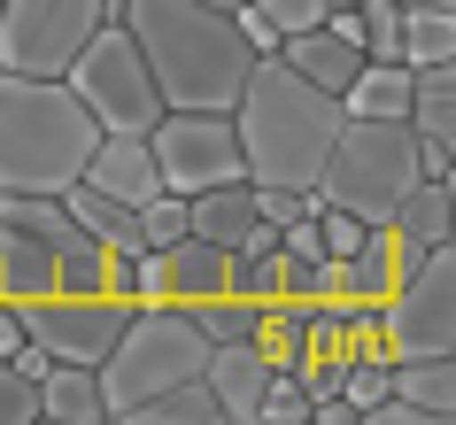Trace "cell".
Listing matches in <instances>:
<instances>
[{
    "instance_id": "cell-25",
    "label": "cell",
    "mask_w": 456,
    "mask_h": 425,
    "mask_svg": "<svg viewBox=\"0 0 456 425\" xmlns=\"http://www.w3.org/2000/svg\"><path fill=\"white\" fill-rule=\"evenodd\" d=\"M395 62L426 70V62H456V8H403V47Z\"/></svg>"
},
{
    "instance_id": "cell-31",
    "label": "cell",
    "mask_w": 456,
    "mask_h": 425,
    "mask_svg": "<svg viewBox=\"0 0 456 425\" xmlns=\"http://www.w3.org/2000/svg\"><path fill=\"white\" fill-rule=\"evenodd\" d=\"M16 340H24V317H16V302H0V356L16 348Z\"/></svg>"
},
{
    "instance_id": "cell-33",
    "label": "cell",
    "mask_w": 456,
    "mask_h": 425,
    "mask_svg": "<svg viewBox=\"0 0 456 425\" xmlns=\"http://www.w3.org/2000/svg\"><path fill=\"white\" fill-rule=\"evenodd\" d=\"M209 8H224V16H232V8H248V0H209Z\"/></svg>"
},
{
    "instance_id": "cell-27",
    "label": "cell",
    "mask_w": 456,
    "mask_h": 425,
    "mask_svg": "<svg viewBox=\"0 0 456 425\" xmlns=\"http://www.w3.org/2000/svg\"><path fill=\"white\" fill-rule=\"evenodd\" d=\"M178 233H186V193H155V201H140V240H147V248H170Z\"/></svg>"
},
{
    "instance_id": "cell-21",
    "label": "cell",
    "mask_w": 456,
    "mask_h": 425,
    "mask_svg": "<svg viewBox=\"0 0 456 425\" xmlns=\"http://www.w3.org/2000/svg\"><path fill=\"white\" fill-rule=\"evenodd\" d=\"M39 418H47V425H109V418H101L94 364H54V372L39 379Z\"/></svg>"
},
{
    "instance_id": "cell-11",
    "label": "cell",
    "mask_w": 456,
    "mask_h": 425,
    "mask_svg": "<svg viewBox=\"0 0 456 425\" xmlns=\"http://www.w3.org/2000/svg\"><path fill=\"white\" fill-rule=\"evenodd\" d=\"M77 186L109 193V201H155L163 193V170H155V147H147V132H101L94 155H86V178Z\"/></svg>"
},
{
    "instance_id": "cell-18",
    "label": "cell",
    "mask_w": 456,
    "mask_h": 425,
    "mask_svg": "<svg viewBox=\"0 0 456 425\" xmlns=\"http://www.w3.org/2000/svg\"><path fill=\"white\" fill-rule=\"evenodd\" d=\"M186 233L216 240V248H240V240L256 233V186H248V178H224V186H209V193H186Z\"/></svg>"
},
{
    "instance_id": "cell-3",
    "label": "cell",
    "mask_w": 456,
    "mask_h": 425,
    "mask_svg": "<svg viewBox=\"0 0 456 425\" xmlns=\"http://www.w3.org/2000/svg\"><path fill=\"white\" fill-rule=\"evenodd\" d=\"M101 124L62 78L0 70V193H70Z\"/></svg>"
},
{
    "instance_id": "cell-29",
    "label": "cell",
    "mask_w": 456,
    "mask_h": 425,
    "mask_svg": "<svg viewBox=\"0 0 456 425\" xmlns=\"http://www.w3.org/2000/svg\"><path fill=\"white\" fill-rule=\"evenodd\" d=\"M39 418V387L24 372H8V356H0V425H31Z\"/></svg>"
},
{
    "instance_id": "cell-8",
    "label": "cell",
    "mask_w": 456,
    "mask_h": 425,
    "mask_svg": "<svg viewBox=\"0 0 456 425\" xmlns=\"http://www.w3.org/2000/svg\"><path fill=\"white\" fill-rule=\"evenodd\" d=\"M379 332H387V356H456V248L449 240L410 256V271L379 302Z\"/></svg>"
},
{
    "instance_id": "cell-5",
    "label": "cell",
    "mask_w": 456,
    "mask_h": 425,
    "mask_svg": "<svg viewBox=\"0 0 456 425\" xmlns=\"http://www.w3.org/2000/svg\"><path fill=\"white\" fill-rule=\"evenodd\" d=\"M418 178H426V170H418V132H410L403 117H348L310 193L325 201V209H348V217H363V225H387V209H395Z\"/></svg>"
},
{
    "instance_id": "cell-15",
    "label": "cell",
    "mask_w": 456,
    "mask_h": 425,
    "mask_svg": "<svg viewBox=\"0 0 456 425\" xmlns=\"http://www.w3.org/2000/svg\"><path fill=\"white\" fill-rule=\"evenodd\" d=\"M47 294H62V279H54V248L39 233H24V225H0V302H47Z\"/></svg>"
},
{
    "instance_id": "cell-1",
    "label": "cell",
    "mask_w": 456,
    "mask_h": 425,
    "mask_svg": "<svg viewBox=\"0 0 456 425\" xmlns=\"http://www.w3.org/2000/svg\"><path fill=\"white\" fill-rule=\"evenodd\" d=\"M117 24L132 31L163 109H232V94L248 86L256 47L209 0H117Z\"/></svg>"
},
{
    "instance_id": "cell-28",
    "label": "cell",
    "mask_w": 456,
    "mask_h": 425,
    "mask_svg": "<svg viewBox=\"0 0 456 425\" xmlns=\"http://www.w3.org/2000/svg\"><path fill=\"white\" fill-rule=\"evenodd\" d=\"M248 186H256V178H248ZM310 209H317L310 186H256V217H264V225H294V217H310Z\"/></svg>"
},
{
    "instance_id": "cell-14",
    "label": "cell",
    "mask_w": 456,
    "mask_h": 425,
    "mask_svg": "<svg viewBox=\"0 0 456 425\" xmlns=\"http://www.w3.org/2000/svg\"><path fill=\"white\" fill-rule=\"evenodd\" d=\"M279 62H287L294 78H310L317 94H340V86L363 70V47L340 39V31H325V24H310V31H279Z\"/></svg>"
},
{
    "instance_id": "cell-16",
    "label": "cell",
    "mask_w": 456,
    "mask_h": 425,
    "mask_svg": "<svg viewBox=\"0 0 456 425\" xmlns=\"http://www.w3.org/2000/svg\"><path fill=\"white\" fill-rule=\"evenodd\" d=\"M403 124L418 132V147H449V155H456V62H426V70H410Z\"/></svg>"
},
{
    "instance_id": "cell-2",
    "label": "cell",
    "mask_w": 456,
    "mask_h": 425,
    "mask_svg": "<svg viewBox=\"0 0 456 425\" xmlns=\"http://www.w3.org/2000/svg\"><path fill=\"white\" fill-rule=\"evenodd\" d=\"M232 132H240V170L256 186H317V170L340 140V94H317L310 78H294L279 54L248 62V86L232 94Z\"/></svg>"
},
{
    "instance_id": "cell-20",
    "label": "cell",
    "mask_w": 456,
    "mask_h": 425,
    "mask_svg": "<svg viewBox=\"0 0 456 425\" xmlns=\"http://www.w3.org/2000/svg\"><path fill=\"white\" fill-rule=\"evenodd\" d=\"M340 271H348V302H387V294H395V279L410 271V248L387 233V225H371L356 256H340Z\"/></svg>"
},
{
    "instance_id": "cell-22",
    "label": "cell",
    "mask_w": 456,
    "mask_h": 425,
    "mask_svg": "<svg viewBox=\"0 0 456 425\" xmlns=\"http://www.w3.org/2000/svg\"><path fill=\"white\" fill-rule=\"evenodd\" d=\"M410 109V62H371L340 86V117H403Z\"/></svg>"
},
{
    "instance_id": "cell-4",
    "label": "cell",
    "mask_w": 456,
    "mask_h": 425,
    "mask_svg": "<svg viewBox=\"0 0 456 425\" xmlns=\"http://www.w3.org/2000/svg\"><path fill=\"white\" fill-rule=\"evenodd\" d=\"M201 364H209V332L193 325V309H178V302L124 309V332L109 340V356L94 364L101 418L124 425L147 395H163V387H178V379H201Z\"/></svg>"
},
{
    "instance_id": "cell-19",
    "label": "cell",
    "mask_w": 456,
    "mask_h": 425,
    "mask_svg": "<svg viewBox=\"0 0 456 425\" xmlns=\"http://www.w3.org/2000/svg\"><path fill=\"white\" fill-rule=\"evenodd\" d=\"M449 178H418V186L403 193V201H395V209H387V233L403 240L410 256H426V248H441V240H449Z\"/></svg>"
},
{
    "instance_id": "cell-12",
    "label": "cell",
    "mask_w": 456,
    "mask_h": 425,
    "mask_svg": "<svg viewBox=\"0 0 456 425\" xmlns=\"http://www.w3.org/2000/svg\"><path fill=\"white\" fill-rule=\"evenodd\" d=\"M271 372H279V364H271L256 340H209V364H201V379H209V395H216V410H224V425H256Z\"/></svg>"
},
{
    "instance_id": "cell-23",
    "label": "cell",
    "mask_w": 456,
    "mask_h": 425,
    "mask_svg": "<svg viewBox=\"0 0 456 425\" xmlns=\"http://www.w3.org/2000/svg\"><path fill=\"white\" fill-rule=\"evenodd\" d=\"M62 209H70L101 248H117V256H140V248H147V240H140V209H132V201H109V193H94V186H70V193H62Z\"/></svg>"
},
{
    "instance_id": "cell-26",
    "label": "cell",
    "mask_w": 456,
    "mask_h": 425,
    "mask_svg": "<svg viewBox=\"0 0 456 425\" xmlns=\"http://www.w3.org/2000/svg\"><path fill=\"white\" fill-rule=\"evenodd\" d=\"M256 425H310V395H302V379H294V372H271Z\"/></svg>"
},
{
    "instance_id": "cell-17",
    "label": "cell",
    "mask_w": 456,
    "mask_h": 425,
    "mask_svg": "<svg viewBox=\"0 0 456 425\" xmlns=\"http://www.w3.org/2000/svg\"><path fill=\"white\" fill-rule=\"evenodd\" d=\"M387 395H403L418 418L449 425L456 418V356H395L387 364Z\"/></svg>"
},
{
    "instance_id": "cell-9",
    "label": "cell",
    "mask_w": 456,
    "mask_h": 425,
    "mask_svg": "<svg viewBox=\"0 0 456 425\" xmlns=\"http://www.w3.org/2000/svg\"><path fill=\"white\" fill-rule=\"evenodd\" d=\"M155 170H163V193H209L224 178H248L240 170V132L224 109H163L155 132Z\"/></svg>"
},
{
    "instance_id": "cell-13",
    "label": "cell",
    "mask_w": 456,
    "mask_h": 425,
    "mask_svg": "<svg viewBox=\"0 0 456 425\" xmlns=\"http://www.w3.org/2000/svg\"><path fill=\"white\" fill-rule=\"evenodd\" d=\"M163 286H170L178 309L224 294V286H232V248H216V240H201V233H178L163 248Z\"/></svg>"
},
{
    "instance_id": "cell-6",
    "label": "cell",
    "mask_w": 456,
    "mask_h": 425,
    "mask_svg": "<svg viewBox=\"0 0 456 425\" xmlns=\"http://www.w3.org/2000/svg\"><path fill=\"white\" fill-rule=\"evenodd\" d=\"M62 86L94 109L101 132H155V117H163V94H155V78H147L140 47H132V31H124L117 16L77 47V62L62 70Z\"/></svg>"
},
{
    "instance_id": "cell-30",
    "label": "cell",
    "mask_w": 456,
    "mask_h": 425,
    "mask_svg": "<svg viewBox=\"0 0 456 425\" xmlns=\"http://www.w3.org/2000/svg\"><path fill=\"white\" fill-rule=\"evenodd\" d=\"M256 16H271L279 31H310V24H325V8L333 0H248Z\"/></svg>"
},
{
    "instance_id": "cell-32",
    "label": "cell",
    "mask_w": 456,
    "mask_h": 425,
    "mask_svg": "<svg viewBox=\"0 0 456 425\" xmlns=\"http://www.w3.org/2000/svg\"><path fill=\"white\" fill-rule=\"evenodd\" d=\"M403 8H456V0H403Z\"/></svg>"
},
{
    "instance_id": "cell-7",
    "label": "cell",
    "mask_w": 456,
    "mask_h": 425,
    "mask_svg": "<svg viewBox=\"0 0 456 425\" xmlns=\"http://www.w3.org/2000/svg\"><path fill=\"white\" fill-rule=\"evenodd\" d=\"M109 16L117 0H0V70L62 78Z\"/></svg>"
},
{
    "instance_id": "cell-10",
    "label": "cell",
    "mask_w": 456,
    "mask_h": 425,
    "mask_svg": "<svg viewBox=\"0 0 456 425\" xmlns=\"http://www.w3.org/2000/svg\"><path fill=\"white\" fill-rule=\"evenodd\" d=\"M124 309L132 302L117 294H47V302H24L16 317H24V340H39L54 364H101L109 340L124 332Z\"/></svg>"
},
{
    "instance_id": "cell-24",
    "label": "cell",
    "mask_w": 456,
    "mask_h": 425,
    "mask_svg": "<svg viewBox=\"0 0 456 425\" xmlns=\"http://www.w3.org/2000/svg\"><path fill=\"white\" fill-rule=\"evenodd\" d=\"M124 425H224V410H216L209 379H178V387H163V395H147Z\"/></svg>"
}]
</instances>
